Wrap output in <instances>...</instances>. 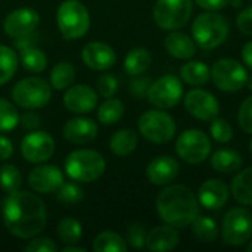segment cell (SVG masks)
<instances>
[{"mask_svg":"<svg viewBox=\"0 0 252 252\" xmlns=\"http://www.w3.org/2000/svg\"><path fill=\"white\" fill-rule=\"evenodd\" d=\"M1 216L7 232L21 239H32L47 223L44 202L37 195L25 190L7 195L1 207Z\"/></svg>","mask_w":252,"mask_h":252,"instance_id":"obj_1","label":"cell"},{"mask_svg":"<svg viewBox=\"0 0 252 252\" xmlns=\"http://www.w3.org/2000/svg\"><path fill=\"white\" fill-rule=\"evenodd\" d=\"M157 213L159 219L176 229L192 224L199 214V202L193 190L185 185H170L157 196Z\"/></svg>","mask_w":252,"mask_h":252,"instance_id":"obj_2","label":"cell"},{"mask_svg":"<svg viewBox=\"0 0 252 252\" xmlns=\"http://www.w3.org/2000/svg\"><path fill=\"white\" fill-rule=\"evenodd\" d=\"M229 32L227 19L216 10H207L198 15L192 24L193 40L204 50H213L221 46L227 40Z\"/></svg>","mask_w":252,"mask_h":252,"instance_id":"obj_3","label":"cell"},{"mask_svg":"<svg viewBox=\"0 0 252 252\" xmlns=\"http://www.w3.org/2000/svg\"><path fill=\"white\" fill-rule=\"evenodd\" d=\"M106 161L93 149H77L65 159L66 176L78 183H92L103 176Z\"/></svg>","mask_w":252,"mask_h":252,"instance_id":"obj_4","label":"cell"},{"mask_svg":"<svg viewBox=\"0 0 252 252\" xmlns=\"http://www.w3.org/2000/svg\"><path fill=\"white\" fill-rule=\"evenodd\" d=\"M56 24L63 38L77 40L87 34L90 15L80 0H65L56 10Z\"/></svg>","mask_w":252,"mask_h":252,"instance_id":"obj_5","label":"cell"},{"mask_svg":"<svg viewBox=\"0 0 252 252\" xmlns=\"http://www.w3.org/2000/svg\"><path fill=\"white\" fill-rule=\"evenodd\" d=\"M137 128L146 140L157 145L168 143L177 130L174 118L158 108L143 112L137 121Z\"/></svg>","mask_w":252,"mask_h":252,"instance_id":"obj_6","label":"cell"},{"mask_svg":"<svg viewBox=\"0 0 252 252\" xmlns=\"http://www.w3.org/2000/svg\"><path fill=\"white\" fill-rule=\"evenodd\" d=\"M52 89L40 77H27L12 89V100L24 109H40L50 100Z\"/></svg>","mask_w":252,"mask_h":252,"instance_id":"obj_7","label":"cell"},{"mask_svg":"<svg viewBox=\"0 0 252 252\" xmlns=\"http://www.w3.org/2000/svg\"><path fill=\"white\" fill-rule=\"evenodd\" d=\"M193 0H157L154 21L165 31H174L188 24L192 16Z\"/></svg>","mask_w":252,"mask_h":252,"instance_id":"obj_8","label":"cell"},{"mask_svg":"<svg viewBox=\"0 0 252 252\" xmlns=\"http://www.w3.org/2000/svg\"><path fill=\"white\" fill-rule=\"evenodd\" d=\"M252 238V214L244 207H235L226 213L221 224L224 245L242 247Z\"/></svg>","mask_w":252,"mask_h":252,"instance_id":"obj_9","label":"cell"},{"mask_svg":"<svg viewBox=\"0 0 252 252\" xmlns=\"http://www.w3.org/2000/svg\"><path fill=\"white\" fill-rule=\"evenodd\" d=\"M211 80L219 90L235 93L247 84L248 74L241 62L230 58H223L213 65Z\"/></svg>","mask_w":252,"mask_h":252,"instance_id":"obj_10","label":"cell"},{"mask_svg":"<svg viewBox=\"0 0 252 252\" xmlns=\"http://www.w3.org/2000/svg\"><path fill=\"white\" fill-rule=\"evenodd\" d=\"M176 152L188 164H201L211 154V140L202 130L189 128L179 136Z\"/></svg>","mask_w":252,"mask_h":252,"instance_id":"obj_11","label":"cell"},{"mask_svg":"<svg viewBox=\"0 0 252 252\" xmlns=\"http://www.w3.org/2000/svg\"><path fill=\"white\" fill-rule=\"evenodd\" d=\"M148 100L158 109H170L176 106L183 97L182 78L176 75H164L154 81L148 89Z\"/></svg>","mask_w":252,"mask_h":252,"instance_id":"obj_12","label":"cell"},{"mask_svg":"<svg viewBox=\"0 0 252 252\" xmlns=\"http://www.w3.org/2000/svg\"><path fill=\"white\" fill-rule=\"evenodd\" d=\"M55 140L47 131L32 130L21 142V154L31 164H43L52 158Z\"/></svg>","mask_w":252,"mask_h":252,"instance_id":"obj_13","label":"cell"},{"mask_svg":"<svg viewBox=\"0 0 252 252\" xmlns=\"http://www.w3.org/2000/svg\"><path fill=\"white\" fill-rule=\"evenodd\" d=\"M186 111L199 121H213L219 117L220 105L214 94L204 89H192L185 96Z\"/></svg>","mask_w":252,"mask_h":252,"instance_id":"obj_14","label":"cell"},{"mask_svg":"<svg viewBox=\"0 0 252 252\" xmlns=\"http://www.w3.org/2000/svg\"><path fill=\"white\" fill-rule=\"evenodd\" d=\"M40 22V16L34 9L30 7H21L12 10L3 22V30L6 35L12 38L25 37L34 32Z\"/></svg>","mask_w":252,"mask_h":252,"instance_id":"obj_15","label":"cell"},{"mask_svg":"<svg viewBox=\"0 0 252 252\" xmlns=\"http://www.w3.org/2000/svg\"><path fill=\"white\" fill-rule=\"evenodd\" d=\"M63 183V174L56 165L43 164L32 168L28 174L30 188L41 195L55 193Z\"/></svg>","mask_w":252,"mask_h":252,"instance_id":"obj_16","label":"cell"},{"mask_svg":"<svg viewBox=\"0 0 252 252\" xmlns=\"http://www.w3.org/2000/svg\"><path fill=\"white\" fill-rule=\"evenodd\" d=\"M63 105L74 114H89L97 105V94L87 84L69 86L63 94Z\"/></svg>","mask_w":252,"mask_h":252,"instance_id":"obj_17","label":"cell"},{"mask_svg":"<svg viewBox=\"0 0 252 252\" xmlns=\"http://www.w3.org/2000/svg\"><path fill=\"white\" fill-rule=\"evenodd\" d=\"M81 59L90 69L94 71H106L112 68L117 62L115 50L102 41H92L84 46L81 52Z\"/></svg>","mask_w":252,"mask_h":252,"instance_id":"obj_18","label":"cell"},{"mask_svg":"<svg viewBox=\"0 0 252 252\" xmlns=\"http://www.w3.org/2000/svg\"><path fill=\"white\" fill-rule=\"evenodd\" d=\"M180 173V164L176 158L168 155H159L154 158L146 167V177L152 185L165 186L170 185Z\"/></svg>","mask_w":252,"mask_h":252,"instance_id":"obj_19","label":"cell"},{"mask_svg":"<svg viewBox=\"0 0 252 252\" xmlns=\"http://www.w3.org/2000/svg\"><path fill=\"white\" fill-rule=\"evenodd\" d=\"M229 186L219 179H210L204 182L198 190V202L211 211L223 208L229 201Z\"/></svg>","mask_w":252,"mask_h":252,"instance_id":"obj_20","label":"cell"},{"mask_svg":"<svg viewBox=\"0 0 252 252\" xmlns=\"http://www.w3.org/2000/svg\"><path fill=\"white\" fill-rule=\"evenodd\" d=\"M63 137L74 145H89L97 137V126L86 117H75L65 123Z\"/></svg>","mask_w":252,"mask_h":252,"instance_id":"obj_21","label":"cell"},{"mask_svg":"<svg viewBox=\"0 0 252 252\" xmlns=\"http://www.w3.org/2000/svg\"><path fill=\"white\" fill-rule=\"evenodd\" d=\"M180 236L176 227L165 224L154 227L149 233H146L145 247L152 252H167L174 250L179 245Z\"/></svg>","mask_w":252,"mask_h":252,"instance_id":"obj_22","label":"cell"},{"mask_svg":"<svg viewBox=\"0 0 252 252\" xmlns=\"http://www.w3.org/2000/svg\"><path fill=\"white\" fill-rule=\"evenodd\" d=\"M164 47L167 53L176 59H190L196 55V43L188 34L177 30L171 31L164 38Z\"/></svg>","mask_w":252,"mask_h":252,"instance_id":"obj_23","label":"cell"},{"mask_svg":"<svg viewBox=\"0 0 252 252\" xmlns=\"http://www.w3.org/2000/svg\"><path fill=\"white\" fill-rule=\"evenodd\" d=\"M137 133L131 128H121L111 136L109 149L117 157H127L137 148Z\"/></svg>","mask_w":252,"mask_h":252,"instance_id":"obj_24","label":"cell"},{"mask_svg":"<svg viewBox=\"0 0 252 252\" xmlns=\"http://www.w3.org/2000/svg\"><path fill=\"white\" fill-rule=\"evenodd\" d=\"M242 164L244 159L241 154L233 149H219L211 157V167L216 171L224 174H232L239 171L242 168Z\"/></svg>","mask_w":252,"mask_h":252,"instance_id":"obj_25","label":"cell"},{"mask_svg":"<svg viewBox=\"0 0 252 252\" xmlns=\"http://www.w3.org/2000/svg\"><path fill=\"white\" fill-rule=\"evenodd\" d=\"M180 78L192 87H201L211 78V69L201 61H189L180 68Z\"/></svg>","mask_w":252,"mask_h":252,"instance_id":"obj_26","label":"cell"},{"mask_svg":"<svg viewBox=\"0 0 252 252\" xmlns=\"http://www.w3.org/2000/svg\"><path fill=\"white\" fill-rule=\"evenodd\" d=\"M233 198L247 207H252V167L239 171L230 185Z\"/></svg>","mask_w":252,"mask_h":252,"instance_id":"obj_27","label":"cell"},{"mask_svg":"<svg viewBox=\"0 0 252 252\" xmlns=\"http://www.w3.org/2000/svg\"><path fill=\"white\" fill-rule=\"evenodd\" d=\"M152 63V55L146 47L131 49L124 59V69L128 75H142Z\"/></svg>","mask_w":252,"mask_h":252,"instance_id":"obj_28","label":"cell"},{"mask_svg":"<svg viewBox=\"0 0 252 252\" xmlns=\"http://www.w3.org/2000/svg\"><path fill=\"white\" fill-rule=\"evenodd\" d=\"M92 250L94 252H126L127 242L115 232H102L94 238Z\"/></svg>","mask_w":252,"mask_h":252,"instance_id":"obj_29","label":"cell"},{"mask_svg":"<svg viewBox=\"0 0 252 252\" xmlns=\"http://www.w3.org/2000/svg\"><path fill=\"white\" fill-rule=\"evenodd\" d=\"M56 235H58L59 242H62L63 245H72V244L80 242L83 236V226L77 219L65 217L59 221Z\"/></svg>","mask_w":252,"mask_h":252,"instance_id":"obj_30","label":"cell"},{"mask_svg":"<svg viewBox=\"0 0 252 252\" xmlns=\"http://www.w3.org/2000/svg\"><path fill=\"white\" fill-rule=\"evenodd\" d=\"M75 80V68L72 63L63 61L56 63L50 71V86L56 90H65L72 86Z\"/></svg>","mask_w":252,"mask_h":252,"instance_id":"obj_31","label":"cell"},{"mask_svg":"<svg viewBox=\"0 0 252 252\" xmlns=\"http://www.w3.org/2000/svg\"><path fill=\"white\" fill-rule=\"evenodd\" d=\"M192 233L193 236L199 241V242H205V244H211L217 239L219 236V227L217 223L211 219V217H205V216H198L193 221H192Z\"/></svg>","mask_w":252,"mask_h":252,"instance_id":"obj_32","label":"cell"},{"mask_svg":"<svg viewBox=\"0 0 252 252\" xmlns=\"http://www.w3.org/2000/svg\"><path fill=\"white\" fill-rule=\"evenodd\" d=\"M19 61L27 71L35 72V74L43 72L47 66V56L44 55V52L41 49L31 47V46L21 49Z\"/></svg>","mask_w":252,"mask_h":252,"instance_id":"obj_33","label":"cell"},{"mask_svg":"<svg viewBox=\"0 0 252 252\" xmlns=\"http://www.w3.org/2000/svg\"><path fill=\"white\" fill-rule=\"evenodd\" d=\"M124 111H126L124 103L120 99L108 97L97 109V120L105 126H111L123 118Z\"/></svg>","mask_w":252,"mask_h":252,"instance_id":"obj_34","label":"cell"},{"mask_svg":"<svg viewBox=\"0 0 252 252\" xmlns=\"http://www.w3.org/2000/svg\"><path fill=\"white\" fill-rule=\"evenodd\" d=\"M18 63H19V59L16 53L10 47L0 44V86L6 84L13 77L18 68Z\"/></svg>","mask_w":252,"mask_h":252,"instance_id":"obj_35","label":"cell"},{"mask_svg":"<svg viewBox=\"0 0 252 252\" xmlns=\"http://www.w3.org/2000/svg\"><path fill=\"white\" fill-rule=\"evenodd\" d=\"M21 185H22V176H21V171L15 165L4 164L0 167V188L6 193L19 190Z\"/></svg>","mask_w":252,"mask_h":252,"instance_id":"obj_36","label":"cell"},{"mask_svg":"<svg viewBox=\"0 0 252 252\" xmlns=\"http://www.w3.org/2000/svg\"><path fill=\"white\" fill-rule=\"evenodd\" d=\"M19 114L12 102L0 97V131H12L19 124Z\"/></svg>","mask_w":252,"mask_h":252,"instance_id":"obj_37","label":"cell"},{"mask_svg":"<svg viewBox=\"0 0 252 252\" xmlns=\"http://www.w3.org/2000/svg\"><path fill=\"white\" fill-rule=\"evenodd\" d=\"M56 198L59 202L65 204V205H74L78 204L83 198H84V192L83 189L74 183V182H68V183H62V186L55 192Z\"/></svg>","mask_w":252,"mask_h":252,"instance_id":"obj_38","label":"cell"},{"mask_svg":"<svg viewBox=\"0 0 252 252\" xmlns=\"http://www.w3.org/2000/svg\"><path fill=\"white\" fill-rule=\"evenodd\" d=\"M210 133L213 136V139L219 143H227L232 140L233 137V128L230 126V123L224 118H219L216 117L211 121L210 126Z\"/></svg>","mask_w":252,"mask_h":252,"instance_id":"obj_39","label":"cell"},{"mask_svg":"<svg viewBox=\"0 0 252 252\" xmlns=\"http://www.w3.org/2000/svg\"><path fill=\"white\" fill-rule=\"evenodd\" d=\"M96 89L102 97H112L118 92V80L112 74H103L97 78Z\"/></svg>","mask_w":252,"mask_h":252,"instance_id":"obj_40","label":"cell"},{"mask_svg":"<svg viewBox=\"0 0 252 252\" xmlns=\"http://www.w3.org/2000/svg\"><path fill=\"white\" fill-rule=\"evenodd\" d=\"M126 242L133 247L134 250H140L145 247L146 244V230L142 224L134 223L128 227L127 230V236H126Z\"/></svg>","mask_w":252,"mask_h":252,"instance_id":"obj_41","label":"cell"},{"mask_svg":"<svg viewBox=\"0 0 252 252\" xmlns=\"http://www.w3.org/2000/svg\"><path fill=\"white\" fill-rule=\"evenodd\" d=\"M238 124L245 133L252 134V96H248L242 102L238 112Z\"/></svg>","mask_w":252,"mask_h":252,"instance_id":"obj_42","label":"cell"},{"mask_svg":"<svg viewBox=\"0 0 252 252\" xmlns=\"http://www.w3.org/2000/svg\"><path fill=\"white\" fill-rule=\"evenodd\" d=\"M25 252H56L58 247L50 238H32L24 248Z\"/></svg>","mask_w":252,"mask_h":252,"instance_id":"obj_43","label":"cell"},{"mask_svg":"<svg viewBox=\"0 0 252 252\" xmlns=\"http://www.w3.org/2000/svg\"><path fill=\"white\" fill-rule=\"evenodd\" d=\"M236 27L245 35H252V4L242 9L236 18Z\"/></svg>","mask_w":252,"mask_h":252,"instance_id":"obj_44","label":"cell"},{"mask_svg":"<svg viewBox=\"0 0 252 252\" xmlns=\"http://www.w3.org/2000/svg\"><path fill=\"white\" fill-rule=\"evenodd\" d=\"M19 124L25 128V130H37L41 126V118L37 112L34 111H28L24 115L19 117Z\"/></svg>","mask_w":252,"mask_h":252,"instance_id":"obj_45","label":"cell"},{"mask_svg":"<svg viewBox=\"0 0 252 252\" xmlns=\"http://www.w3.org/2000/svg\"><path fill=\"white\" fill-rule=\"evenodd\" d=\"M196 4L201 7V9H205V10H221L224 9L230 0H195Z\"/></svg>","mask_w":252,"mask_h":252,"instance_id":"obj_46","label":"cell"},{"mask_svg":"<svg viewBox=\"0 0 252 252\" xmlns=\"http://www.w3.org/2000/svg\"><path fill=\"white\" fill-rule=\"evenodd\" d=\"M12 154H13V145H12L10 139L0 134V159L6 161L12 157Z\"/></svg>","mask_w":252,"mask_h":252,"instance_id":"obj_47","label":"cell"},{"mask_svg":"<svg viewBox=\"0 0 252 252\" xmlns=\"http://www.w3.org/2000/svg\"><path fill=\"white\" fill-rule=\"evenodd\" d=\"M149 80L148 78H137L136 81H133V84H131V90H133V93L134 94H137V96H143V94H146L148 93V89H149Z\"/></svg>","mask_w":252,"mask_h":252,"instance_id":"obj_48","label":"cell"},{"mask_svg":"<svg viewBox=\"0 0 252 252\" xmlns=\"http://www.w3.org/2000/svg\"><path fill=\"white\" fill-rule=\"evenodd\" d=\"M242 61L250 69H252V41H248L242 47Z\"/></svg>","mask_w":252,"mask_h":252,"instance_id":"obj_49","label":"cell"},{"mask_svg":"<svg viewBox=\"0 0 252 252\" xmlns=\"http://www.w3.org/2000/svg\"><path fill=\"white\" fill-rule=\"evenodd\" d=\"M62 252H86V248H83V247H75L74 244L72 245H66Z\"/></svg>","mask_w":252,"mask_h":252,"instance_id":"obj_50","label":"cell"},{"mask_svg":"<svg viewBox=\"0 0 252 252\" xmlns=\"http://www.w3.org/2000/svg\"><path fill=\"white\" fill-rule=\"evenodd\" d=\"M247 84H248V89L252 92V75L251 77H248V80H247Z\"/></svg>","mask_w":252,"mask_h":252,"instance_id":"obj_51","label":"cell"},{"mask_svg":"<svg viewBox=\"0 0 252 252\" xmlns=\"http://www.w3.org/2000/svg\"><path fill=\"white\" fill-rule=\"evenodd\" d=\"M247 251L252 252V241H250V244L247 245Z\"/></svg>","mask_w":252,"mask_h":252,"instance_id":"obj_52","label":"cell"},{"mask_svg":"<svg viewBox=\"0 0 252 252\" xmlns=\"http://www.w3.org/2000/svg\"><path fill=\"white\" fill-rule=\"evenodd\" d=\"M233 3H235V4H233L235 7H238V6H241V4H242V3H241V0H233Z\"/></svg>","mask_w":252,"mask_h":252,"instance_id":"obj_53","label":"cell"},{"mask_svg":"<svg viewBox=\"0 0 252 252\" xmlns=\"http://www.w3.org/2000/svg\"><path fill=\"white\" fill-rule=\"evenodd\" d=\"M250 148H251V152H252V139H251V143H250Z\"/></svg>","mask_w":252,"mask_h":252,"instance_id":"obj_54","label":"cell"},{"mask_svg":"<svg viewBox=\"0 0 252 252\" xmlns=\"http://www.w3.org/2000/svg\"><path fill=\"white\" fill-rule=\"evenodd\" d=\"M251 1H252V0H251Z\"/></svg>","mask_w":252,"mask_h":252,"instance_id":"obj_55","label":"cell"}]
</instances>
